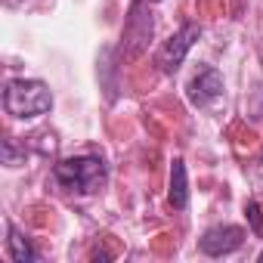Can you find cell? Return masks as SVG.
<instances>
[{
  "label": "cell",
  "mask_w": 263,
  "mask_h": 263,
  "mask_svg": "<svg viewBox=\"0 0 263 263\" xmlns=\"http://www.w3.org/2000/svg\"><path fill=\"white\" fill-rule=\"evenodd\" d=\"M105 161L96 155H78V158H62L53 167V177L62 189L68 192H81V195H93L102 183H105Z\"/></svg>",
  "instance_id": "obj_2"
},
{
  "label": "cell",
  "mask_w": 263,
  "mask_h": 263,
  "mask_svg": "<svg viewBox=\"0 0 263 263\" xmlns=\"http://www.w3.org/2000/svg\"><path fill=\"white\" fill-rule=\"evenodd\" d=\"M167 198L177 211H183L189 204V180H186V161L183 158H174L171 164V189H167Z\"/></svg>",
  "instance_id": "obj_7"
},
{
  "label": "cell",
  "mask_w": 263,
  "mask_h": 263,
  "mask_svg": "<svg viewBox=\"0 0 263 263\" xmlns=\"http://www.w3.org/2000/svg\"><path fill=\"white\" fill-rule=\"evenodd\" d=\"M4 108L19 118V121H28V118H41L53 108V93L44 81H25V78H16L7 84L4 90Z\"/></svg>",
  "instance_id": "obj_1"
},
{
  "label": "cell",
  "mask_w": 263,
  "mask_h": 263,
  "mask_svg": "<svg viewBox=\"0 0 263 263\" xmlns=\"http://www.w3.org/2000/svg\"><path fill=\"white\" fill-rule=\"evenodd\" d=\"M25 161V149H16V140H4V164L7 167H19Z\"/></svg>",
  "instance_id": "obj_9"
},
{
  "label": "cell",
  "mask_w": 263,
  "mask_h": 263,
  "mask_svg": "<svg viewBox=\"0 0 263 263\" xmlns=\"http://www.w3.org/2000/svg\"><path fill=\"white\" fill-rule=\"evenodd\" d=\"M198 37H201V28H198L195 22H186L177 34H171V37L161 44V50H158V56H155L158 68H161L164 74H174V71L183 65L186 53L192 50V44H195Z\"/></svg>",
  "instance_id": "obj_4"
},
{
  "label": "cell",
  "mask_w": 263,
  "mask_h": 263,
  "mask_svg": "<svg viewBox=\"0 0 263 263\" xmlns=\"http://www.w3.org/2000/svg\"><path fill=\"white\" fill-rule=\"evenodd\" d=\"M245 245V229L241 226H214L201 235L198 241V251L208 254V257H223V254H232Z\"/></svg>",
  "instance_id": "obj_5"
},
{
  "label": "cell",
  "mask_w": 263,
  "mask_h": 263,
  "mask_svg": "<svg viewBox=\"0 0 263 263\" xmlns=\"http://www.w3.org/2000/svg\"><path fill=\"white\" fill-rule=\"evenodd\" d=\"M7 251H10V257H13L16 263H34V260H37V251L31 248V241H28L13 223H7Z\"/></svg>",
  "instance_id": "obj_8"
},
{
  "label": "cell",
  "mask_w": 263,
  "mask_h": 263,
  "mask_svg": "<svg viewBox=\"0 0 263 263\" xmlns=\"http://www.w3.org/2000/svg\"><path fill=\"white\" fill-rule=\"evenodd\" d=\"M257 260H260V263H263V251H260V257H257Z\"/></svg>",
  "instance_id": "obj_11"
},
{
  "label": "cell",
  "mask_w": 263,
  "mask_h": 263,
  "mask_svg": "<svg viewBox=\"0 0 263 263\" xmlns=\"http://www.w3.org/2000/svg\"><path fill=\"white\" fill-rule=\"evenodd\" d=\"M152 31H155L152 10H149L146 0H137V4L130 7V13H127V25H124V34H121V53L127 59L143 56V50L152 41Z\"/></svg>",
  "instance_id": "obj_3"
},
{
  "label": "cell",
  "mask_w": 263,
  "mask_h": 263,
  "mask_svg": "<svg viewBox=\"0 0 263 263\" xmlns=\"http://www.w3.org/2000/svg\"><path fill=\"white\" fill-rule=\"evenodd\" d=\"M223 93V78L217 68H201L192 81H189V102L192 105H208L211 99H217Z\"/></svg>",
  "instance_id": "obj_6"
},
{
  "label": "cell",
  "mask_w": 263,
  "mask_h": 263,
  "mask_svg": "<svg viewBox=\"0 0 263 263\" xmlns=\"http://www.w3.org/2000/svg\"><path fill=\"white\" fill-rule=\"evenodd\" d=\"M245 214H248V220H251V229H254L257 235H263V214H260V204H257V201H248Z\"/></svg>",
  "instance_id": "obj_10"
}]
</instances>
